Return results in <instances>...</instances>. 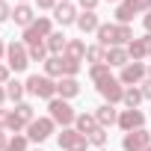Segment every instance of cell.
Returning <instances> with one entry per match:
<instances>
[{"label":"cell","instance_id":"obj_18","mask_svg":"<svg viewBox=\"0 0 151 151\" xmlns=\"http://www.w3.org/2000/svg\"><path fill=\"white\" fill-rule=\"evenodd\" d=\"M95 119H98L101 127H113V124H119V110H116L113 104H101V107L95 110Z\"/></svg>","mask_w":151,"mask_h":151},{"label":"cell","instance_id":"obj_35","mask_svg":"<svg viewBox=\"0 0 151 151\" xmlns=\"http://www.w3.org/2000/svg\"><path fill=\"white\" fill-rule=\"evenodd\" d=\"M98 3H101V0H77V6H80L83 12H95V9H98Z\"/></svg>","mask_w":151,"mask_h":151},{"label":"cell","instance_id":"obj_13","mask_svg":"<svg viewBox=\"0 0 151 151\" xmlns=\"http://www.w3.org/2000/svg\"><path fill=\"white\" fill-rule=\"evenodd\" d=\"M127 56H130V62H142V59H148V56H151V33L136 36V39L127 45Z\"/></svg>","mask_w":151,"mask_h":151},{"label":"cell","instance_id":"obj_32","mask_svg":"<svg viewBox=\"0 0 151 151\" xmlns=\"http://www.w3.org/2000/svg\"><path fill=\"white\" fill-rule=\"evenodd\" d=\"M15 113H18V116H21V119H24L27 124H30V122L36 119V110H33V104H27V101H21V104H15Z\"/></svg>","mask_w":151,"mask_h":151},{"label":"cell","instance_id":"obj_22","mask_svg":"<svg viewBox=\"0 0 151 151\" xmlns=\"http://www.w3.org/2000/svg\"><path fill=\"white\" fill-rule=\"evenodd\" d=\"M145 101V95H142V89L139 86H124V110H139V104Z\"/></svg>","mask_w":151,"mask_h":151},{"label":"cell","instance_id":"obj_28","mask_svg":"<svg viewBox=\"0 0 151 151\" xmlns=\"http://www.w3.org/2000/svg\"><path fill=\"white\" fill-rule=\"evenodd\" d=\"M77 74H80V62L62 53V77H77Z\"/></svg>","mask_w":151,"mask_h":151},{"label":"cell","instance_id":"obj_45","mask_svg":"<svg viewBox=\"0 0 151 151\" xmlns=\"http://www.w3.org/2000/svg\"><path fill=\"white\" fill-rule=\"evenodd\" d=\"M18 3H30V0H18Z\"/></svg>","mask_w":151,"mask_h":151},{"label":"cell","instance_id":"obj_15","mask_svg":"<svg viewBox=\"0 0 151 151\" xmlns=\"http://www.w3.org/2000/svg\"><path fill=\"white\" fill-rule=\"evenodd\" d=\"M77 95H80V83H77V77H59V80H56V98L71 101V98H77Z\"/></svg>","mask_w":151,"mask_h":151},{"label":"cell","instance_id":"obj_43","mask_svg":"<svg viewBox=\"0 0 151 151\" xmlns=\"http://www.w3.org/2000/svg\"><path fill=\"white\" fill-rule=\"evenodd\" d=\"M6 56V45H3V39H0V59Z\"/></svg>","mask_w":151,"mask_h":151},{"label":"cell","instance_id":"obj_42","mask_svg":"<svg viewBox=\"0 0 151 151\" xmlns=\"http://www.w3.org/2000/svg\"><path fill=\"white\" fill-rule=\"evenodd\" d=\"M6 101H9V98H6V86H0V107H3Z\"/></svg>","mask_w":151,"mask_h":151},{"label":"cell","instance_id":"obj_4","mask_svg":"<svg viewBox=\"0 0 151 151\" xmlns=\"http://www.w3.org/2000/svg\"><path fill=\"white\" fill-rule=\"evenodd\" d=\"M151 12V0H122V3L116 6V24H130L133 15H145Z\"/></svg>","mask_w":151,"mask_h":151},{"label":"cell","instance_id":"obj_19","mask_svg":"<svg viewBox=\"0 0 151 151\" xmlns=\"http://www.w3.org/2000/svg\"><path fill=\"white\" fill-rule=\"evenodd\" d=\"M74 127H77L83 136H89V133H95L101 124H98V119H95V113H77V122H74Z\"/></svg>","mask_w":151,"mask_h":151},{"label":"cell","instance_id":"obj_7","mask_svg":"<svg viewBox=\"0 0 151 151\" xmlns=\"http://www.w3.org/2000/svg\"><path fill=\"white\" fill-rule=\"evenodd\" d=\"M56 145L59 151H86L89 136H83L77 127H62V133H56Z\"/></svg>","mask_w":151,"mask_h":151},{"label":"cell","instance_id":"obj_3","mask_svg":"<svg viewBox=\"0 0 151 151\" xmlns=\"http://www.w3.org/2000/svg\"><path fill=\"white\" fill-rule=\"evenodd\" d=\"M53 33V18H47V15H39L27 30H24V36H21V42L30 47V45H42L47 36Z\"/></svg>","mask_w":151,"mask_h":151},{"label":"cell","instance_id":"obj_5","mask_svg":"<svg viewBox=\"0 0 151 151\" xmlns=\"http://www.w3.org/2000/svg\"><path fill=\"white\" fill-rule=\"evenodd\" d=\"M47 116H50L56 124H62V127H74V122H77V113H74V107H71L68 101H62V98L47 101Z\"/></svg>","mask_w":151,"mask_h":151},{"label":"cell","instance_id":"obj_14","mask_svg":"<svg viewBox=\"0 0 151 151\" xmlns=\"http://www.w3.org/2000/svg\"><path fill=\"white\" fill-rule=\"evenodd\" d=\"M119 127H122L124 133L145 127V113H142V110H122V113H119Z\"/></svg>","mask_w":151,"mask_h":151},{"label":"cell","instance_id":"obj_37","mask_svg":"<svg viewBox=\"0 0 151 151\" xmlns=\"http://www.w3.org/2000/svg\"><path fill=\"white\" fill-rule=\"evenodd\" d=\"M139 89H142V95H145V101H151V77H145V80L139 83Z\"/></svg>","mask_w":151,"mask_h":151},{"label":"cell","instance_id":"obj_46","mask_svg":"<svg viewBox=\"0 0 151 151\" xmlns=\"http://www.w3.org/2000/svg\"><path fill=\"white\" fill-rule=\"evenodd\" d=\"M148 77H151V65H148Z\"/></svg>","mask_w":151,"mask_h":151},{"label":"cell","instance_id":"obj_36","mask_svg":"<svg viewBox=\"0 0 151 151\" xmlns=\"http://www.w3.org/2000/svg\"><path fill=\"white\" fill-rule=\"evenodd\" d=\"M12 77H9V65H3V62H0V86H6Z\"/></svg>","mask_w":151,"mask_h":151},{"label":"cell","instance_id":"obj_27","mask_svg":"<svg viewBox=\"0 0 151 151\" xmlns=\"http://www.w3.org/2000/svg\"><path fill=\"white\" fill-rule=\"evenodd\" d=\"M45 74H47V77H62V53L45 59Z\"/></svg>","mask_w":151,"mask_h":151},{"label":"cell","instance_id":"obj_38","mask_svg":"<svg viewBox=\"0 0 151 151\" xmlns=\"http://www.w3.org/2000/svg\"><path fill=\"white\" fill-rule=\"evenodd\" d=\"M39 9H56V0H33Z\"/></svg>","mask_w":151,"mask_h":151},{"label":"cell","instance_id":"obj_2","mask_svg":"<svg viewBox=\"0 0 151 151\" xmlns=\"http://www.w3.org/2000/svg\"><path fill=\"white\" fill-rule=\"evenodd\" d=\"M24 86H27V95H33V98H42V101L56 98V80L47 77V74H30Z\"/></svg>","mask_w":151,"mask_h":151},{"label":"cell","instance_id":"obj_6","mask_svg":"<svg viewBox=\"0 0 151 151\" xmlns=\"http://www.w3.org/2000/svg\"><path fill=\"white\" fill-rule=\"evenodd\" d=\"M53 130H56V122H53L50 116H36V119L27 124V139L42 145L45 139H50V136H53Z\"/></svg>","mask_w":151,"mask_h":151},{"label":"cell","instance_id":"obj_24","mask_svg":"<svg viewBox=\"0 0 151 151\" xmlns=\"http://www.w3.org/2000/svg\"><path fill=\"white\" fill-rule=\"evenodd\" d=\"M86 62H89V65H104V62H107V47L89 45V47H86Z\"/></svg>","mask_w":151,"mask_h":151},{"label":"cell","instance_id":"obj_44","mask_svg":"<svg viewBox=\"0 0 151 151\" xmlns=\"http://www.w3.org/2000/svg\"><path fill=\"white\" fill-rule=\"evenodd\" d=\"M107 3H116V6H119V3H122V0H107Z\"/></svg>","mask_w":151,"mask_h":151},{"label":"cell","instance_id":"obj_20","mask_svg":"<svg viewBox=\"0 0 151 151\" xmlns=\"http://www.w3.org/2000/svg\"><path fill=\"white\" fill-rule=\"evenodd\" d=\"M98 27H101L98 12H80L77 15V30L80 33H98Z\"/></svg>","mask_w":151,"mask_h":151},{"label":"cell","instance_id":"obj_1","mask_svg":"<svg viewBox=\"0 0 151 151\" xmlns=\"http://www.w3.org/2000/svg\"><path fill=\"white\" fill-rule=\"evenodd\" d=\"M95 36H98V45L101 47H127L136 39L130 24H101Z\"/></svg>","mask_w":151,"mask_h":151},{"label":"cell","instance_id":"obj_33","mask_svg":"<svg viewBox=\"0 0 151 151\" xmlns=\"http://www.w3.org/2000/svg\"><path fill=\"white\" fill-rule=\"evenodd\" d=\"M89 145H98L104 151V145H107V127H98L95 133H89Z\"/></svg>","mask_w":151,"mask_h":151},{"label":"cell","instance_id":"obj_17","mask_svg":"<svg viewBox=\"0 0 151 151\" xmlns=\"http://www.w3.org/2000/svg\"><path fill=\"white\" fill-rule=\"evenodd\" d=\"M45 45H47V53L50 56H59V53H65V45H68V36L62 33V30H53L47 39H45Z\"/></svg>","mask_w":151,"mask_h":151},{"label":"cell","instance_id":"obj_9","mask_svg":"<svg viewBox=\"0 0 151 151\" xmlns=\"http://www.w3.org/2000/svg\"><path fill=\"white\" fill-rule=\"evenodd\" d=\"M145 77H148V65L145 62H127L119 71V83L122 86H139Z\"/></svg>","mask_w":151,"mask_h":151},{"label":"cell","instance_id":"obj_41","mask_svg":"<svg viewBox=\"0 0 151 151\" xmlns=\"http://www.w3.org/2000/svg\"><path fill=\"white\" fill-rule=\"evenodd\" d=\"M142 27H145V33H151V12L142 15Z\"/></svg>","mask_w":151,"mask_h":151},{"label":"cell","instance_id":"obj_11","mask_svg":"<svg viewBox=\"0 0 151 151\" xmlns=\"http://www.w3.org/2000/svg\"><path fill=\"white\" fill-rule=\"evenodd\" d=\"M148 145H151V133H148L145 127L130 130V133H124V139H122V151H145Z\"/></svg>","mask_w":151,"mask_h":151},{"label":"cell","instance_id":"obj_23","mask_svg":"<svg viewBox=\"0 0 151 151\" xmlns=\"http://www.w3.org/2000/svg\"><path fill=\"white\" fill-rule=\"evenodd\" d=\"M86 47H89V45H86L83 39H68V45H65V56L83 62V59H86Z\"/></svg>","mask_w":151,"mask_h":151},{"label":"cell","instance_id":"obj_30","mask_svg":"<svg viewBox=\"0 0 151 151\" xmlns=\"http://www.w3.org/2000/svg\"><path fill=\"white\" fill-rule=\"evenodd\" d=\"M6 130H12V133H21V130H27V122L15 113V110H9V122H6Z\"/></svg>","mask_w":151,"mask_h":151},{"label":"cell","instance_id":"obj_21","mask_svg":"<svg viewBox=\"0 0 151 151\" xmlns=\"http://www.w3.org/2000/svg\"><path fill=\"white\" fill-rule=\"evenodd\" d=\"M127 62H130L127 47H107V65L110 68H124Z\"/></svg>","mask_w":151,"mask_h":151},{"label":"cell","instance_id":"obj_31","mask_svg":"<svg viewBox=\"0 0 151 151\" xmlns=\"http://www.w3.org/2000/svg\"><path fill=\"white\" fill-rule=\"evenodd\" d=\"M27 145H30V139H27V133H15V136L9 139V145H6V151H27Z\"/></svg>","mask_w":151,"mask_h":151},{"label":"cell","instance_id":"obj_12","mask_svg":"<svg viewBox=\"0 0 151 151\" xmlns=\"http://www.w3.org/2000/svg\"><path fill=\"white\" fill-rule=\"evenodd\" d=\"M77 3H71V0H62V3H56L53 9V21L59 27H71V24H77Z\"/></svg>","mask_w":151,"mask_h":151},{"label":"cell","instance_id":"obj_48","mask_svg":"<svg viewBox=\"0 0 151 151\" xmlns=\"http://www.w3.org/2000/svg\"><path fill=\"white\" fill-rule=\"evenodd\" d=\"M145 151H151V145H148V148H145Z\"/></svg>","mask_w":151,"mask_h":151},{"label":"cell","instance_id":"obj_10","mask_svg":"<svg viewBox=\"0 0 151 151\" xmlns=\"http://www.w3.org/2000/svg\"><path fill=\"white\" fill-rule=\"evenodd\" d=\"M98 92H101V98H104V104H122L124 101V86L119 83V77H110V80H104V83H98L95 86Z\"/></svg>","mask_w":151,"mask_h":151},{"label":"cell","instance_id":"obj_8","mask_svg":"<svg viewBox=\"0 0 151 151\" xmlns=\"http://www.w3.org/2000/svg\"><path fill=\"white\" fill-rule=\"evenodd\" d=\"M6 65H9V71H27V65H30V50H27V45L24 42H9L6 45Z\"/></svg>","mask_w":151,"mask_h":151},{"label":"cell","instance_id":"obj_47","mask_svg":"<svg viewBox=\"0 0 151 151\" xmlns=\"http://www.w3.org/2000/svg\"><path fill=\"white\" fill-rule=\"evenodd\" d=\"M33 151H42V148H33Z\"/></svg>","mask_w":151,"mask_h":151},{"label":"cell","instance_id":"obj_34","mask_svg":"<svg viewBox=\"0 0 151 151\" xmlns=\"http://www.w3.org/2000/svg\"><path fill=\"white\" fill-rule=\"evenodd\" d=\"M9 18H12V6L6 3V0H0V24L9 21Z\"/></svg>","mask_w":151,"mask_h":151},{"label":"cell","instance_id":"obj_39","mask_svg":"<svg viewBox=\"0 0 151 151\" xmlns=\"http://www.w3.org/2000/svg\"><path fill=\"white\" fill-rule=\"evenodd\" d=\"M9 139H12V136H9V133H6L3 127H0V151H6V145H9Z\"/></svg>","mask_w":151,"mask_h":151},{"label":"cell","instance_id":"obj_29","mask_svg":"<svg viewBox=\"0 0 151 151\" xmlns=\"http://www.w3.org/2000/svg\"><path fill=\"white\" fill-rule=\"evenodd\" d=\"M27 50H30V62H45V59L50 56V53H47V45H45V42H42V45H30Z\"/></svg>","mask_w":151,"mask_h":151},{"label":"cell","instance_id":"obj_16","mask_svg":"<svg viewBox=\"0 0 151 151\" xmlns=\"http://www.w3.org/2000/svg\"><path fill=\"white\" fill-rule=\"evenodd\" d=\"M36 18H39V15H36V9H33L30 3H18V6L12 9V21H15L21 30H27V27H30Z\"/></svg>","mask_w":151,"mask_h":151},{"label":"cell","instance_id":"obj_40","mask_svg":"<svg viewBox=\"0 0 151 151\" xmlns=\"http://www.w3.org/2000/svg\"><path fill=\"white\" fill-rule=\"evenodd\" d=\"M6 122H9V110L0 107V127H3V130H6Z\"/></svg>","mask_w":151,"mask_h":151},{"label":"cell","instance_id":"obj_26","mask_svg":"<svg viewBox=\"0 0 151 151\" xmlns=\"http://www.w3.org/2000/svg\"><path fill=\"white\" fill-rule=\"evenodd\" d=\"M89 77H92V83L98 86V83H104V80H110L113 77V68L104 62V65H89Z\"/></svg>","mask_w":151,"mask_h":151},{"label":"cell","instance_id":"obj_25","mask_svg":"<svg viewBox=\"0 0 151 151\" xmlns=\"http://www.w3.org/2000/svg\"><path fill=\"white\" fill-rule=\"evenodd\" d=\"M24 95H27V86H24V83H18V80H9V83H6V98H9L12 104H21Z\"/></svg>","mask_w":151,"mask_h":151}]
</instances>
